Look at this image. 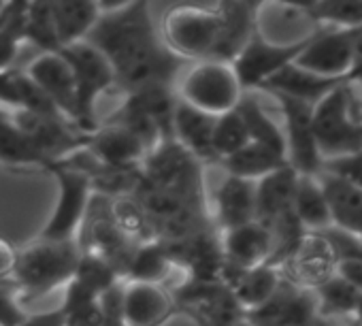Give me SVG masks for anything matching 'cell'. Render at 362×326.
<instances>
[{
	"mask_svg": "<svg viewBox=\"0 0 362 326\" xmlns=\"http://www.w3.org/2000/svg\"><path fill=\"white\" fill-rule=\"evenodd\" d=\"M294 216L307 233H322L332 226V214L317 175H300L294 194Z\"/></svg>",
	"mask_w": 362,
	"mask_h": 326,
	"instance_id": "484cf974",
	"label": "cell"
},
{
	"mask_svg": "<svg viewBox=\"0 0 362 326\" xmlns=\"http://www.w3.org/2000/svg\"><path fill=\"white\" fill-rule=\"evenodd\" d=\"M296 66L328 79H349L356 66L354 30L320 28L305 52L296 58ZM354 83V81H351Z\"/></svg>",
	"mask_w": 362,
	"mask_h": 326,
	"instance_id": "8fae6325",
	"label": "cell"
},
{
	"mask_svg": "<svg viewBox=\"0 0 362 326\" xmlns=\"http://www.w3.org/2000/svg\"><path fill=\"white\" fill-rule=\"evenodd\" d=\"M45 173L56 180L58 199L45 228L37 237L49 241H79L81 226L94 199V184L88 173L66 162H52L45 167Z\"/></svg>",
	"mask_w": 362,
	"mask_h": 326,
	"instance_id": "8992f818",
	"label": "cell"
},
{
	"mask_svg": "<svg viewBox=\"0 0 362 326\" xmlns=\"http://www.w3.org/2000/svg\"><path fill=\"white\" fill-rule=\"evenodd\" d=\"M337 275L362 290V260H341L337 262Z\"/></svg>",
	"mask_w": 362,
	"mask_h": 326,
	"instance_id": "ab89813d",
	"label": "cell"
},
{
	"mask_svg": "<svg viewBox=\"0 0 362 326\" xmlns=\"http://www.w3.org/2000/svg\"><path fill=\"white\" fill-rule=\"evenodd\" d=\"M313 128L322 160L362 151V86L343 83L313 107Z\"/></svg>",
	"mask_w": 362,
	"mask_h": 326,
	"instance_id": "3957f363",
	"label": "cell"
},
{
	"mask_svg": "<svg viewBox=\"0 0 362 326\" xmlns=\"http://www.w3.org/2000/svg\"><path fill=\"white\" fill-rule=\"evenodd\" d=\"M160 35L166 47L181 60H186L188 64L214 60L222 35L220 3L214 5L184 3L170 7L160 22Z\"/></svg>",
	"mask_w": 362,
	"mask_h": 326,
	"instance_id": "277c9868",
	"label": "cell"
},
{
	"mask_svg": "<svg viewBox=\"0 0 362 326\" xmlns=\"http://www.w3.org/2000/svg\"><path fill=\"white\" fill-rule=\"evenodd\" d=\"M216 124V115H209L179 98L173 120V136L201 162H218L214 151Z\"/></svg>",
	"mask_w": 362,
	"mask_h": 326,
	"instance_id": "ac0fdd59",
	"label": "cell"
},
{
	"mask_svg": "<svg viewBox=\"0 0 362 326\" xmlns=\"http://www.w3.org/2000/svg\"><path fill=\"white\" fill-rule=\"evenodd\" d=\"M354 320L362 326V290H360V298H358V307H356V313H354Z\"/></svg>",
	"mask_w": 362,
	"mask_h": 326,
	"instance_id": "60d3db41",
	"label": "cell"
},
{
	"mask_svg": "<svg viewBox=\"0 0 362 326\" xmlns=\"http://www.w3.org/2000/svg\"><path fill=\"white\" fill-rule=\"evenodd\" d=\"M79 258V241H49L37 237L22 245L16 271L11 275V281L20 290L22 303L37 301L54 288L66 286L75 277Z\"/></svg>",
	"mask_w": 362,
	"mask_h": 326,
	"instance_id": "7a4b0ae2",
	"label": "cell"
},
{
	"mask_svg": "<svg viewBox=\"0 0 362 326\" xmlns=\"http://www.w3.org/2000/svg\"><path fill=\"white\" fill-rule=\"evenodd\" d=\"M119 271L105 260L98 254L92 252H81L77 271H75V281H79L81 286H86L88 290L96 292L98 296L107 294L109 290H113L115 286H119Z\"/></svg>",
	"mask_w": 362,
	"mask_h": 326,
	"instance_id": "d6a6232c",
	"label": "cell"
},
{
	"mask_svg": "<svg viewBox=\"0 0 362 326\" xmlns=\"http://www.w3.org/2000/svg\"><path fill=\"white\" fill-rule=\"evenodd\" d=\"M258 220V199L256 182L226 175L216 192V214L214 224L220 233L239 228L243 224Z\"/></svg>",
	"mask_w": 362,
	"mask_h": 326,
	"instance_id": "2e32d148",
	"label": "cell"
},
{
	"mask_svg": "<svg viewBox=\"0 0 362 326\" xmlns=\"http://www.w3.org/2000/svg\"><path fill=\"white\" fill-rule=\"evenodd\" d=\"M0 165L13 169L35 167L41 171L49 165L37 145L16 126L13 113L5 107H0Z\"/></svg>",
	"mask_w": 362,
	"mask_h": 326,
	"instance_id": "cb8c5ba5",
	"label": "cell"
},
{
	"mask_svg": "<svg viewBox=\"0 0 362 326\" xmlns=\"http://www.w3.org/2000/svg\"><path fill=\"white\" fill-rule=\"evenodd\" d=\"M26 41L39 47L43 54L60 52V39L54 22L52 3L45 0H33L26 11Z\"/></svg>",
	"mask_w": 362,
	"mask_h": 326,
	"instance_id": "4dcf8cb0",
	"label": "cell"
},
{
	"mask_svg": "<svg viewBox=\"0 0 362 326\" xmlns=\"http://www.w3.org/2000/svg\"><path fill=\"white\" fill-rule=\"evenodd\" d=\"M224 281L233 290L243 313L260 309L262 305H267L284 284L281 271L273 264H260V267L247 269V271L226 269Z\"/></svg>",
	"mask_w": 362,
	"mask_h": 326,
	"instance_id": "d6986e66",
	"label": "cell"
},
{
	"mask_svg": "<svg viewBox=\"0 0 362 326\" xmlns=\"http://www.w3.org/2000/svg\"><path fill=\"white\" fill-rule=\"evenodd\" d=\"M52 11L60 50L86 41L103 16L100 3H94V0H58V3H52Z\"/></svg>",
	"mask_w": 362,
	"mask_h": 326,
	"instance_id": "7402d4cb",
	"label": "cell"
},
{
	"mask_svg": "<svg viewBox=\"0 0 362 326\" xmlns=\"http://www.w3.org/2000/svg\"><path fill=\"white\" fill-rule=\"evenodd\" d=\"M300 7L317 28H362V0H322V3H300Z\"/></svg>",
	"mask_w": 362,
	"mask_h": 326,
	"instance_id": "f1b7e54d",
	"label": "cell"
},
{
	"mask_svg": "<svg viewBox=\"0 0 362 326\" xmlns=\"http://www.w3.org/2000/svg\"><path fill=\"white\" fill-rule=\"evenodd\" d=\"M124 320L126 326H162L177 313L170 290L153 284L124 286Z\"/></svg>",
	"mask_w": 362,
	"mask_h": 326,
	"instance_id": "e0dca14e",
	"label": "cell"
},
{
	"mask_svg": "<svg viewBox=\"0 0 362 326\" xmlns=\"http://www.w3.org/2000/svg\"><path fill=\"white\" fill-rule=\"evenodd\" d=\"M141 180L158 190H166L192 203L205 205L203 162L175 139L162 141L153 151L147 153L141 169Z\"/></svg>",
	"mask_w": 362,
	"mask_h": 326,
	"instance_id": "5b68a950",
	"label": "cell"
},
{
	"mask_svg": "<svg viewBox=\"0 0 362 326\" xmlns=\"http://www.w3.org/2000/svg\"><path fill=\"white\" fill-rule=\"evenodd\" d=\"M317 177L330 205L332 226L362 239V190L326 171Z\"/></svg>",
	"mask_w": 362,
	"mask_h": 326,
	"instance_id": "44dd1931",
	"label": "cell"
},
{
	"mask_svg": "<svg viewBox=\"0 0 362 326\" xmlns=\"http://www.w3.org/2000/svg\"><path fill=\"white\" fill-rule=\"evenodd\" d=\"M235 326H254V324H252L250 320H245V318H241L239 322H235Z\"/></svg>",
	"mask_w": 362,
	"mask_h": 326,
	"instance_id": "b9f144b4",
	"label": "cell"
},
{
	"mask_svg": "<svg viewBox=\"0 0 362 326\" xmlns=\"http://www.w3.org/2000/svg\"><path fill=\"white\" fill-rule=\"evenodd\" d=\"M311 37L296 43H273L264 39V35L258 28V33L252 37L247 47L233 62L243 90H252V88L262 90L275 75H279L284 69L296 62V58L309 45Z\"/></svg>",
	"mask_w": 362,
	"mask_h": 326,
	"instance_id": "30bf717a",
	"label": "cell"
},
{
	"mask_svg": "<svg viewBox=\"0 0 362 326\" xmlns=\"http://www.w3.org/2000/svg\"><path fill=\"white\" fill-rule=\"evenodd\" d=\"M103 16L86 41L96 45L111 62L117 88L126 94L153 83L175 86L188 62L175 56L153 22L147 3H100Z\"/></svg>",
	"mask_w": 362,
	"mask_h": 326,
	"instance_id": "6da1fadb",
	"label": "cell"
},
{
	"mask_svg": "<svg viewBox=\"0 0 362 326\" xmlns=\"http://www.w3.org/2000/svg\"><path fill=\"white\" fill-rule=\"evenodd\" d=\"M343 83H349V79H328V77L309 73L296 64H290L279 75H275L262 90L269 94H286V96L317 105L326 94H330L334 88Z\"/></svg>",
	"mask_w": 362,
	"mask_h": 326,
	"instance_id": "603a6c76",
	"label": "cell"
},
{
	"mask_svg": "<svg viewBox=\"0 0 362 326\" xmlns=\"http://www.w3.org/2000/svg\"><path fill=\"white\" fill-rule=\"evenodd\" d=\"M26 73L52 98V103L58 107V111L77 126V117H79L77 81H75V73H73L71 64L58 52L41 54L26 69Z\"/></svg>",
	"mask_w": 362,
	"mask_h": 326,
	"instance_id": "4fadbf2b",
	"label": "cell"
},
{
	"mask_svg": "<svg viewBox=\"0 0 362 326\" xmlns=\"http://www.w3.org/2000/svg\"><path fill=\"white\" fill-rule=\"evenodd\" d=\"M233 326H235V324H233Z\"/></svg>",
	"mask_w": 362,
	"mask_h": 326,
	"instance_id": "7bdbcfd3",
	"label": "cell"
},
{
	"mask_svg": "<svg viewBox=\"0 0 362 326\" xmlns=\"http://www.w3.org/2000/svg\"><path fill=\"white\" fill-rule=\"evenodd\" d=\"M317 296L320 315H354L360 298V290L343 279L341 275H332L328 281H324L320 288L313 290Z\"/></svg>",
	"mask_w": 362,
	"mask_h": 326,
	"instance_id": "1f68e13d",
	"label": "cell"
},
{
	"mask_svg": "<svg viewBox=\"0 0 362 326\" xmlns=\"http://www.w3.org/2000/svg\"><path fill=\"white\" fill-rule=\"evenodd\" d=\"M22 305L18 286L11 279H0V326H20L28 318Z\"/></svg>",
	"mask_w": 362,
	"mask_h": 326,
	"instance_id": "e575fe53",
	"label": "cell"
},
{
	"mask_svg": "<svg viewBox=\"0 0 362 326\" xmlns=\"http://www.w3.org/2000/svg\"><path fill=\"white\" fill-rule=\"evenodd\" d=\"M279 269L286 273V281L315 290L337 273V256L322 233H307L300 248Z\"/></svg>",
	"mask_w": 362,
	"mask_h": 326,
	"instance_id": "7c38bea8",
	"label": "cell"
},
{
	"mask_svg": "<svg viewBox=\"0 0 362 326\" xmlns=\"http://www.w3.org/2000/svg\"><path fill=\"white\" fill-rule=\"evenodd\" d=\"M26 0L0 5V71L13 66L20 45L26 41Z\"/></svg>",
	"mask_w": 362,
	"mask_h": 326,
	"instance_id": "f546056e",
	"label": "cell"
},
{
	"mask_svg": "<svg viewBox=\"0 0 362 326\" xmlns=\"http://www.w3.org/2000/svg\"><path fill=\"white\" fill-rule=\"evenodd\" d=\"M222 245L226 254V269L233 271H247L260 264H271L275 252L273 233L258 220L222 233Z\"/></svg>",
	"mask_w": 362,
	"mask_h": 326,
	"instance_id": "9a60e30c",
	"label": "cell"
},
{
	"mask_svg": "<svg viewBox=\"0 0 362 326\" xmlns=\"http://www.w3.org/2000/svg\"><path fill=\"white\" fill-rule=\"evenodd\" d=\"M20 326H66V311L60 305L56 309L28 313V318Z\"/></svg>",
	"mask_w": 362,
	"mask_h": 326,
	"instance_id": "74e56055",
	"label": "cell"
},
{
	"mask_svg": "<svg viewBox=\"0 0 362 326\" xmlns=\"http://www.w3.org/2000/svg\"><path fill=\"white\" fill-rule=\"evenodd\" d=\"M64 311H66V326H103L100 301L88 303L81 307H73V309H64Z\"/></svg>",
	"mask_w": 362,
	"mask_h": 326,
	"instance_id": "8d00e7d4",
	"label": "cell"
},
{
	"mask_svg": "<svg viewBox=\"0 0 362 326\" xmlns=\"http://www.w3.org/2000/svg\"><path fill=\"white\" fill-rule=\"evenodd\" d=\"M73 69L75 81H77V103H79V117L77 126L79 130L92 134L100 128V122L96 120V100L100 94L109 92L117 86L115 71L107 56L92 45L90 41H79L73 45H66L58 52Z\"/></svg>",
	"mask_w": 362,
	"mask_h": 326,
	"instance_id": "ba28073f",
	"label": "cell"
},
{
	"mask_svg": "<svg viewBox=\"0 0 362 326\" xmlns=\"http://www.w3.org/2000/svg\"><path fill=\"white\" fill-rule=\"evenodd\" d=\"M322 171L337 175L362 190V151H356V153L343 156V158H334V160H326L322 165Z\"/></svg>",
	"mask_w": 362,
	"mask_h": 326,
	"instance_id": "d590c367",
	"label": "cell"
},
{
	"mask_svg": "<svg viewBox=\"0 0 362 326\" xmlns=\"http://www.w3.org/2000/svg\"><path fill=\"white\" fill-rule=\"evenodd\" d=\"M300 173L292 167H284L260 182H256V199H258V222L271 226L294 209V194L298 186Z\"/></svg>",
	"mask_w": 362,
	"mask_h": 326,
	"instance_id": "ffe728a7",
	"label": "cell"
},
{
	"mask_svg": "<svg viewBox=\"0 0 362 326\" xmlns=\"http://www.w3.org/2000/svg\"><path fill=\"white\" fill-rule=\"evenodd\" d=\"M220 165L226 169L228 175L250 180V182H260L262 177H267L284 167H290V162H288V158L279 156L277 151L252 141L247 147H243L235 156L222 160Z\"/></svg>",
	"mask_w": 362,
	"mask_h": 326,
	"instance_id": "4316f807",
	"label": "cell"
},
{
	"mask_svg": "<svg viewBox=\"0 0 362 326\" xmlns=\"http://www.w3.org/2000/svg\"><path fill=\"white\" fill-rule=\"evenodd\" d=\"M281 109L284 115V132H286V147H288V162L300 175H320L322 173V153L315 139L313 128V107L311 103L286 96V94H271Z\"/></svg>",
	"mask_w": 362,
	"mask_h": 326,
	"instance_id": "9c48e42d",
	"label": "cell"
},
{
	"mask_svg": "<svg viewBox=\"0 0 362 326\" xmlns=\"http://www.w3.org/2000/svg\"><path fill=\"white\" fill-rule=\"evenodd\" d=\"M173 269H177L168 245L162 239H153L147 243L136 245L132 260L128 264L126 277L132 284H153L164 286V281L170 277Z\"/></svg>",
	"mask_w": 362,
	"mask_h": 326,
	"instance_id": "d4e9b609",
	"label": "cell"
},
{
	"mask_svg": "<svg viewBox=\"0 0 362 326\" xmlns=\"http://www.w3.org/2000/svg\"><path fill=\"white\" fill-rule=\"evenodd\" d=\"M250 143H252V136H250L247 126L237 109L218 117L216 134H214V151H216L218 162L235 156Z\"/></svg>",
	"mask_w": 362,
	"mask_h": 326,
	"instance_id": "836d02e7",
	"label": "cell"
},
{
	"mask_svg": "<svg viewBox=\"0 0 362 326\" xmlns=\"http://www.w3.org/2000/svg\"><path fill=\"white\" fill-rule=\"evenodd\" d=\"M239 115L243 117L247 132L252 136L254 143L264 145L273 151H277L279 156L288 158V147H286V132L284 126H279L267 111L264 107L256 100V96L252 94H243L239 107H237Z\"/></svg>",
	"mask_w": 362,
	"mask_h": 326,
	"instance_id": "83f0119b",
	"label": "cell"
},
{
	"mask_svg": "<svg viewBox=\"0 0 362 326\" xmlns=\"http://www.w3.org/2000/svg\"><path fill=\"white\" fill-rule=\"evenodd\" d=\"M86 149L100 165L115 171H141L149 153L136 134L115 124H100V128L90 134Z\"/></svg>",
	"mask_w": 362,
	"mask_h": 326,
	"instance_id": "5bb4252c",
	"label": "cell"
},
{
	"mask_svg": "<svg viewBox=\"0 0 362 326\" xmlns=\"http://www.w3.org/2000/svg\"><path fill=\"white\" fill-rule=\"evenodd\" d=\"M177 94L184 103L220 117L239 107L245 90L230 62L203 60L194 62L179 81Z\"/></svg>",
	"mask_w": 362,
	"mask_h": 326,
	"instance_id": "52a82bcc",
	"label": "cell"
},
{
	"mask_svg": "<svg viewBox=\"0 0 362 326\" xmlns=\"http://www.w3.org/2000/svg\"><path fill=\"white\" fill-rule=\"evenodd\" d=\"M18 254H20L18 245H13L5 237H0V279H11L18 264Z\"/></svg>",
	"mask_w": 362,
	"mask_h": 326,
	"instance_id": "f35d334b",
	"label": "cell"
}]
</instances>
